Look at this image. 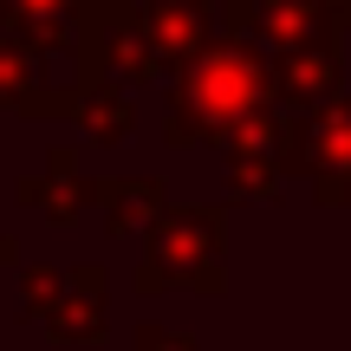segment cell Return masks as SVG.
Here are the masks:
<instances>
[{
  "label": "cell",
  "mask_w": 351,
  "mask_h": 351,
  "mask_svg": "<svg viewBox=\"0 0 351 351\" xmlns=\"http://www.w3.org/2000/svg\"><path fill=\"white\" fill-rule=\"evenodd\" d=\"M20 319L39 326L52 345H98L111 332L104 313V267L78 261V267H52V261H26L20 267Z\"/></svg>",
  "instance_id": "3"
},
{
  "label": "cell",
  "mask_w": 351,
  "mask_h": 351,
  "mask_svg": "<svg viewBox=\"0 0 351 351\" xmlns=\"http://www.w3.org/2000/svg\"><path fill=\"white\" fill-rule=\"evenodd\" d=\"M65 98H72V85H46L39 78V59L0 33V111L52 124V117H65Z\"/></svg>",
  "instance_id": "13"
},
{
  "label": "cell",
  "mask_w": 351,
  "mask_h": 351,
  "mask_svg": "<svg viewBox=\"0 0 351 351\" xmlns=\"http://www.w3.org/2000/svg\"><path fill=\"white\" fill-rule=\"evenodd\" d=\"M137 293H228V202H182V208H156L143 228V261L130 274Z\"/></svg>",
  "instance_id": "2"
},
{
  "label": "cell",
  "mask_w": 351,
  "mask_h": 351,
  "mask_svg": "<svg viewBox=\"0 0 351 351\" xmlns=\"http://www.w3.org/2000/svg\"><path fill=\"white\" fill-rule=\"evenodd\" d=\"M274 104V78H267V52L254 39L215 33L195 59L176 72L169 104H163V143L169 150H195V143H215L234 117Z\"/></svg>",
  "instance_id": "1"
},
{
  "label": "cell",
  "mask_w": 351,
  "mask_h": 351,
  "mask_svg": "<svg viewBox=\"0 0 351 351\" xmlns=\"http://www.w3.org/2000/svg\"><path fill=\"white\" fill-rule=\"evenodd\" d=\"M0 267H20V241L13 234H0Z\"/></svg>",
  "instance_id": "17"
},
{
  "label": "cell",
  "mask_w": 351,
  "mask_h": 351,
  "mask_svg": "<svg viewBox=\"0 0 351 351\" xmlns=\"http://www.w3.org/2000/svg\"><path fill=\"white\" fill-rule=\"evenodd\" d=\"M143 33H150V52L169 78L215 39V7H202V0H143Z\"/></svg>",
  "instance_id": "11"
},
{
  "label": "cell",
  "mask_w": 351,
  "mask_h": 351,
  "mask_svg": "<svg viewBox=\"0 0 351 351\" xmlns=\"http://www.w3.org/2000/svg\"><path fill=\"white\" fill-rule=\"evenodd\" d=\"M137 351H208V345H195L189 332H169V326H156V319H143L137 326Z\"/></svg>",
  "instance_id": "15"
},
{
  "label": "cell",
  "mask_w": 351,
  "mask_h": 351,
  "mask_svg": "<svg viewBox=\"0 0 351 351\" xmlns=\"http://www.w3.org/2000/svg\"><path fill=\"white\" fill-rule=\"evenodd\" d=\"M215 33L254 39L274 59V52H293V46L339 39V26H332V13L319 0H215Z\"/></svg>",
  "instance_id": "7"
},
{
  "label": "cell",
  "mask_w": 351,
  "mask_h": 351,
  "mask_svg": "<svg viewBox=\"0 0 351 351\" xmlns=\"http://www.w3.org/2000/svg\"><path fill=\"white\" fill-rule=\"evenodd\" d=\"M91 208L104 234H143L156 208H169V189L156 176H91Z\"/></svg>",
  "instance_id": "14"
},
{
  "label": "cell",
  "mask_w": 351,
  "mask_h": 351,
  "mask_svg": "<svg viewBox=\"0 0 351 351\" xmlns=\"http://www.w3.org/2000/svg\"><path fill=\"white\" fill-rule=\"evenodd\" d=\"M85 0H0V33L33 59H72Z\"/></svg>",
  "instance_id": "10"
},
{
  "label": "cell",
  "mask_w": 351,
  "mask_h": 351,
  "mask_svg": "<svg viewBox=\"0 0 351 351\" xmlns=\"http://www.w3.org/2000/svg\"><path fill=\"white\" fill-rule=\"evenodd\" d=\"M65 124H78L91 143H124L130 130H137V98H130V85H117V78L78 72L72 98H65Z\"/></svg>",
  "instance_id": "12"
},
{
  "label": "cell",
  "mask_w": 351,
  "mask_h": 351,
  "mask_svg": "<svg viewBox=\"0 0 351 351\" xmlns=\"http://www.w3.org/2000/svg\"><path fill=\"white\" fill-rule=\"evenodd\" d=\"M221 176L234 202H280L293 176V111L287 104H261V111L234 117L221 130Z\"/></svg>",
  "instance_id": "5"
},
{
  "label": "cell",
  "mask_w": 351,
  "mask_h": 351,
  "mask_svg": "<svg viewBox=\"0 0 351 351\" xmlns=\"http://www.w3.org/2000/svg\"><path fill=\"white\" fill-rule=\"evenodd\" d=\"M13 195H20L26 208H39L46 221L65 228V221H78V215H85V202H91V176H85V163H78V150L52 143L39 169L13 176Z\"/></svg>",
  "instance_id": "9"
},
{
  "label": "cell",
  "mask_w": 351,
  "mask_h": 351,
  "mask_svg": "<svg viewBox=\"0 0 351 351\" xmlns=\"http://www.w3.org/2000/svg\"><path fill=\"white\" fill-rule=\"evenodd\" d=\"M345 39H319V46H293L267 59V78H274V104L287 111H313L332 91H345Z\"/></svg>",
  "instance_id": "8"
},
{
  "label": "cell",
  "mask_w": 351,
  "mask_h": 351,
  "mask_svg": "<svg viewBox=\"0 0 351 351\" xmlns=\"http://www.w3.org/2000/svg\"><path fill=\"white\" fill-rule=\"evenodd\" d=\"M202 7H215V0H202Z\"/></svg>",
  "instance_id": "18"
},
{
  "label": "cell",
  "mask_w": 351,
  "mask_h": 351,
  "mask_svg": "<svg viewBox=\"0 0 351 351\" xmlns=\"http://www.w3.org/2000/svg\"><path fill=\"white\" fill-rule=\"evenodd\" d=\"M319 7L332 13V26H339V39H351V0H319Z\"/></svg>",
  "instance_id": "16"
},
{
  "label": "cell",
  "mask_w": 351,
  "mask_h": 351,
  "mask_svg": "<svg viewBox=\"0 0 351 351\" xmlns=\"http://www.w3.org/2000/svg\"><path fill=\"white\" fill-rule=\"evenodd\" d=\"M72 65L78 72L117 78V85L143 91L163 78L150 52V33H143V0H85L78 13V39H72Z\"/></svg>",
  "instance_id": "4"
},
{
  "label": "cell",
  "mask_w": 351,
  "mask_h": 351,
  "mask_svg": "<svg viewBox=\"0 0 351 351\" xmlns=\"http://www.w3.org/2000/svg\"><path fill=\"white\" fill-rule=\"evenodd\" d=\"M293 176H306L319 208H351V91L293 111Z\"/></svg>",
  "instance_id": "6"
}]
</instances>
